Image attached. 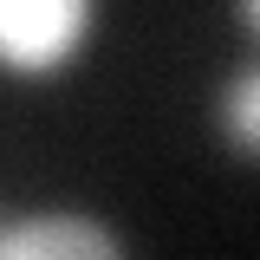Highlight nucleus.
Here are the masks:
<instances>
[{
  "mask_svg": "<svg viewBox=\"0 0 260 260\" xmlns=\"http://www.w3.org/2000/svg\"><path fill=\"white\" fill-rule=\"evenodd\" d=\"M98 0H0V72L7 78H59L85 59Z\"/></svg>",
  "mask_w": 260,
  "mask_h": 260,
  "instance_id": "nucleus-1",
  "label": "nucleus"
},
{
  "mask_svg": "<svg viewBox=\"0 0 260 260\" xmlns=\"http://www.w3.org/2000/svg\"><path fill=\"white\" fill-rule=\"evenodd\" d=\"M215 130H221V143L234 156H254L260 150V72L254 65H241L215 91Z\"/></svg>",
  "mask_w": 260,
  "mask_h": 260,
  "instance_id": "nucleus-3",
  "label": "nucleus"
},
{
  "mask_svg": "<svg viewBox=\"0 0 260 260\" xmlns=\"http://www.w3.org/2000/svg\"><path fill=\"white\" fill-rule=\"evenodd\" d=\"M117 234L78 208H39L20 221H0V260H111Z\"/></svg>",
  "mask_w": 260,
  "mask_h": 260,
  "instance_id": "nucleus-2",
  "label": "nucleus"
},
{
  "mask_svg": "<svg viewBox=\"0 0 260 260\" xmlns=\"http://www.w3.org/2000/svg\"><path fill=\"white\" fill-rule=\"evenodd\" d=\"M234 26H241V32L260 26V0H234Z\"/></svg>",
  "mask_w": 260,
  "mask_h": 260,
  "instance_id": "nucleus-4",
  "label": "nucleus"
}]
</instances>
